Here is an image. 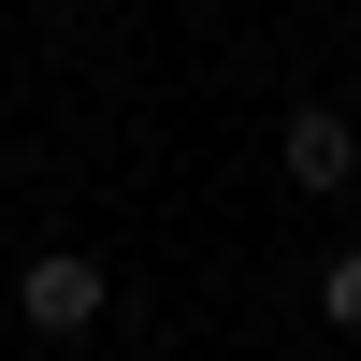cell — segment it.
<instances>
[{
	"label": "cell",
	"instance_id": "obj_3",
	"mask_svg": "<svg viewBox=\"0 0 361 361\" xmlns=\"http://www.w3.org/2000/svg\"><path fill=\"white\" fill-rule=\"evenodd\" d=\"M318 318H333V333H361V246H333V275H318Z\"/></svg>",
	"mask_w": 361,
	"mask_h": 361
},
{
	"label": "cell",
	"instance_id": "obj_1",
	"mask_svg": "<svg viewBox=\"0 0 361 361\" xmlns=\"http://www.w3.org/2000/svg\"><path fill=\"white\" fill-rule=\"evenodd\" d=\"M15 318H29L44 347H73L87 318H102V260H87V246H44V260L15 275Z\"/></svg>",
	"mask_w": 361,
	"mask_h": 361
},
{
	"label": "cell",
	"instance_id": "obj_2",
	"mask_svg": "<svg viewBox=\"0 0 361 361\" xmlns=\"http://www.w3.org/2000/svg\"><path fill=\"white\" fill-rule=\"evenodd\" d=\"M275 159H289V188H304V202H333V188H361V116H333V102H289Z\"/></svg>",
	"mask_w": 361,
	"mask_h": 361
}]
</instances>
